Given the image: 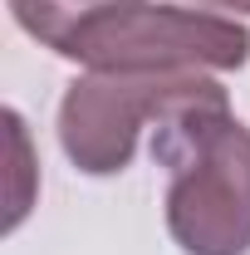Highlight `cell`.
<instances>
[{"label":"cell","mask_w":250,"mask_h":255,"mask_svg":"<svg viewBox=\"0 0 250 255\" xmlns=\"http://www.w3.org/2000/svg\"><path fill=\"white\" fill-rule=\"evenodd\" d=\"M167 167V231L182 255H250V128L206 79L152 123Z\"/></svg>","instance_id":"1"},{"label":"cell","mask_w":250,"mask_h":255,"mask_svg":"<svg viewBox=\"0 0 250 255\" xmlns=\"http://www.w3.org/2000/svg\"><path fill=\"white\" fill-rule=\"evenodd\" d=\"M206 84V74H84L59 98V147L89 177H118L137 132Z\"/></svg>","instance_id":"3"},{"label":"cell","mask_w":250,"mask_h":255,"mask_svg":"<svg viewBox=\"0 0 250 255\" xmlns=\"http://www.w3.org/2000/svg\"><path fill=\"white\" fill-rule=\"evenodd\" d=\"M103 5H118V0H10V15H15V25L30 39H39L44 49L59 54L64 39L79 30L89 15H98Z\"/></svg>","instance_id":"4"},{"label":"cell","mask_w":250,"mask_h":255,"mask_svg":"<svg viewBox=\"0 0 250 255\" xmlns=\"http://www.w3.org/2000/svg\"><path fill=\"white\" fill-rule=\"evenodd\" d=\"M196 5H211V10H231V20H236V15H250V0H196Z\"/></svg>","instance_id":"5"},{"label":"cell","mask_w":250,"mask_h":255,"mask_svg":"<svg viewBox=\"0 0 250 255\" xmlns=\"http://www.w3.org/2000/svg\"><path fill=\"white\" fill-rule=\"evenodd\" d=\"M59 59L84 64L89 74H201V69H246L250 30L241 20L157 5V0H118L89 15L64 39Z\"/></svg>","instance_id":"2"}]
</instances>
